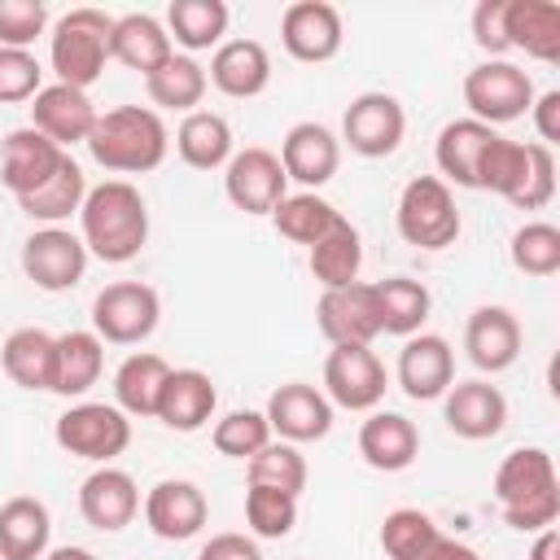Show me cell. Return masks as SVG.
<instances>
[{"label": "cell", "instance_id": "obj_50", "mask_svg": "<svg viewBox=\"0 0 560 560\" xmlns=\"http://www.w3.org/2000/svg\"><path fill=\"white\" fill-rule=\"evenodd\" d=\"M503 18H508V0H481L472 9V44L481 52H490V57H503L508 52V26H503Z\"/></svg>", "mask_w": 560, "mask_h": 560}, {"label": "cell", "instance_id": "obj_22", "mask_svg": "<svg viewBox=\"0 0 560 560\" xmlns=\"http://www.w3.org/2000/svg\"><path fill=\"white\" fill-rule=\"evenodd\" d=\"M464 350L481 372H508L521 354V319L508 306H477L464 324Z\"/></svg>", "mask_w": 560, "mask_h": 560}, {"label": "cell", "instance_id": "obj_13", "mask_svg": "<svg viewBox=\"0 0 560 560\" xmlns=\"http://www.w3.org/2000/svg\"><path fill=\"white\" fill-rule=\"evenodd\" d=\"M341 39H346L341 13L328 0H293L280 18V44L293 61H306V66L332 61L341 52Z\"/></svg>", "mask_w": 560, "mask_h": 560}, {"label": "cell", "instance_id": "obj_10", "mask_svg": "<svg viewBox=\"0 0 560 560\" xmlns=\"http://www.w3.org/2000/svg\"><path fill=\"white\" fill-rule=\"evenodd\" d=\"M223 192L245 214H271L289 197V179H284V166H280V158L271 149L249 144V149H236L228 158V166H223Z\"/></svg>", "mask_w": 560, "mask_h": 560}, {"label": "cell", "instance_id": "obj_38", "mask_svg": "<svg viewBox=\"0 0 560 560\" xmlns=\"http://www.w3.org/2000/svg\"><path fill=\"white\" fill-rule=\"evenodd\" d=\"M359 267H363L359 228H354L350 219H337V223L311 245V276H315L324 289H341V284H354V280H359Z\"/></svg>", "mask_w": 560, "mask_h": 560}, {"label": "cell", "instance_id": "obj_46", "mask_svg": "<svg viewBox=\"0 0 560 560\" xmlns=\"http://www.w3.org/2000/svg\"><path fill=\"white\" fill-rule=\"evenodd\" d=\"M442 529L433 525V516L429 512H420V508H394L385 521H381V551L389 556V560H411L424 542H433Z\"/></svg>", "mask_w": 560, "mask_h": 560}, {"label": "cell", "instance_id": "obj_5", "mask_svg": "<svg viewBox=\"0 0 560 560\" xmlns=\"http://www.w3.org/2000/svg\"><path fill=\"white\" fill-rule=\"evenodd\" d=\"M398 236L416 249H446L459 241V210L451 197V184H442L438 175H416L407 179V188L398 192V210H394Z\"/></svg>", "mask_w": 560, "mask_h": 560}, {"label": "cell", "instance_id": "obj_28", "mask_svg": "<svg viewBox=\"0 0 560 560\" xmlns=\"http://www.w3.org/2000/svg\"><path fill=\"white\" fill-rule=\"evenodd\" d=\"M175 52L166 26L153 18V13H122L114 18V31H109V57L122 61L127 70H140L144 79Z\"/></svg>", "mask_w": 560, "mask_h": 560}, {"label": "cell", "instance_id": "obj_52", "mask_svg": "<svg viewBox=\"0 0 560 560\" xmlns=\"http://www.w3.org/2000/svg\"><path fill=\"white\" fill-rule=\"evenodd\" d=\"M534 131H538V144H556L560 140V92L551 88V92H542V96H534Z\"/></svg>", "mask_w": 560, "mask_h": 560}, {"label": "cell", "instance_id": "obj_49", "mask_svg": "<svg viewBox=\"0 0 560 560\" xmlns=\"http://www.w3.org/2000/svg\"><path fill=\"white\" fill-rule=\"evenodd\" d=\"M556 197V153L547 144H529V175L516 192V210H542Z\"/></svg>", "mask_w": 560, "mask_h": 560}, {"label": "cell", "instance_id": "obj_32", "mask_svg": "<svg viewBox=\"0 0 560 560\" xmlns=\"http://www.w3.org/2000/svg\"><path fill=\"white\" fill-rule=\"evenodd\" d=\"M105 372V341L88 328H70L57 337V368H52V394L83 398Z\"/></svg>", "mask_w": 560, "mask_h": 560}, {"label": "cell", "instance_id": "obj_20", "mask_svg": "<svg viewBox=\"0 0 560 560\" xmlns=\"http://www.w3.org/2000/svg\"><path fill=\"white\" fill-rule=\"evenodd\" d=\"M267 424L280 442H319L332 429V402L306 381H289L267 398Z\"/></svg>", "mask_w": 560, "mask_h": 560}, {"label": "cell", "instance_id": "obj_34", "mask_svg": "<svg viewBox=\"0 0 560 560\" xmlns=\"http://www.w3.org/2000/svg\"><path fill=\"white\" fill-rule=\"evenodd\" d=\"M175 153L192 166V171H219L228 166V158L236 153L232 149V127L223 114L214 109H192L184 114L179 131H175Z\"/></svg>", "mask_w": 560, "mask_h": 560}, {"label": "cell", "instance_id": "obj_30", "mask_svg": "<svg viewBox=\"0 0 560 560\" xmlns=\"http://www.w3.org/2000/svg\"><path fill=\"white\" fill-rule=\"evenodd\" d=\"M52 516L35 494H13L0 503V560H44Z\"/></svg>", "mask_w": 560, "mask_h": 560}, {"label": "cell", "instance_id": "obj_26", "mask_svg": "<svg viewBox=\"0 0 560 560\" xmlns=\"http://www.w3.org/2000/svg\"><path fill=\"white\" fill-rule=\"evenodd\" d=\"M223 96L232 101H249L258 92H267L271 83V57L258 39H223L210 57V74H206Z\"/></svg>", "mask_w": 560, "mask_h": 560}, {"label": "cell", "instance_id": "obj_39", "mask_svg": "<svg viewBox=\"0 0 560 560\" xmlns=\"http://www.w3.org/2000/svg\"><path fill=\"white\" fill-rule=\"evenodd\" d=\"M206 88H210L206 66H197L188 52H171V57L144 79V92H149V101H153L158 109H184V114H192V109L201 105Z\"/></svg>", "mask_w": 560, "mask_h": 560}, {"label": "cell", "instance_id": "obj_14", "mask_svg": "<svg viewBox=\"0 0 560 560\" xmlns=\"http://www.w3.org/2000/svg\"><path fill=\"white\" fill-rule=\"evenodd\" d=\"M315 324L328 337V346H372V337H381L372 284L354 280L341 289H324L315 302Z\"/></svg>", "mask_w": 560, "mask_h": 560}, {"label": "cell", "instance_id": "obj_42", "mask_svg": "<svg viewBox=\"0 0 560 560\" xmlns=\"http://www.w3.org/2000/svg\"><path fill=\"white\" fill-rule=\"evenodd\" d=\"M245 477L249 486H271V490H284V494H302L306 490V459L293 442H267L254 459H245Z\"/></svg>", "mask_w": 560, "mask_h": 560}, {"label": "cell", "instance_id": "obj_6", "mask_svg": "<svg viewBox=\"0 0 560 560\" xmlns=\"http://www.w3.org/2000/svg\"><path fill=\"white\" fill-rule=\"evenodd\" d=\"M52 438L66 455L74 459H92V464H109L127 451L131 442V420L114 407V402H74L57 416Z\"/></svg>", "mask_w": 560, "mask_h": 560}, {"label": "cell", "instance_id": "obj_19", "mask_svg": "<svg viewBox=\"0 0 560 560\" xmlns=\"http://www.w3.org/2000/svg\"><path fill=\"white\" fill-rule=\"evenodd\" d=\"M31 127L39 136H48L57 149L70 144H88L92 127H96V105L88 92L66 88V83H44L31 101Z\"/></svg>", "mask_w": 560, "mask_h": 560}, {"label": "cell", "instance_id": "obj_18", "mask_svg": "<svg viewBox=\"0 0 560 560\" xmlns=\"http://www.w3.org/2000/svg\"><path fill=\"white\" fill-rule=\"evenodd\" d=\"M398 385L411 402H433L455 385V350L438 332H416L398 350Z\"/></svg>", "mask_w": 560, "mask_h": 560}, {"label": "cell", "instance_id": "obj_51", "mask_svg": "<svg viewBox=\"0 0 560 560\" xmlns=\"http://www.w3.org/2000/svg\"><path fill=\"white\" fill-rule=\"evenodd\" d=\"M197 560H262V551H258V542L245 538V534H214V538L197 551Z\"/></svg>", "mask_w": 560, "mask_h": 560}, {"label": "cell", "instance_id": "obj_53", "mask_svg": "<svg viewBox=\"0 0 560 560\" xmlns=\"http://www.w3.org/2000/svg\"><path fill=\"white\" fill-rule=\"evenodd\" d=\"M411 560H481L468 542H459V538H446V534H438L433 542H424Z\"/></svg>", "mask_w": 560, "mask_h": 560}, {"label": "cell", "instance_id": "obj_40", "mask_svg": "<svg viewBox=\"0 0 560 560\" xmlns=\"http://www.w3.org/2000/svg\"><path fill=\"white\" fill-rule=\"evenodd\" d=\"M337 219H341V210H337L332 201H324L319 192H289V197L271 210L276 232H280L284 241H293V245H306V249H311Z\"/></svg>", "mask_w": 560, "mask_h": 560}, {"label": "cell", "instance_id": "obj_31", "mask_svg": "<svg viewBox=\"0 0 560 560\" xmlns=\"http://www.w3.org/2000/svg\"><path fill=\"white\" fill-rule=\"evenodd\" d=\"M0 368L22 389H48L52 394V368H57V337L44 328H13L0 346Z\"/></svg>", "mask_w": 560, "mask_h": 560}, {"label": "cell", "instance_id": "obj_11", "mask_svg": "<svg viewBox=\"0 0 560 560\" xmlns=\"http://www.w3.org/2000/svg\"><path fill=\"white\" fill-rule=\"evenodd\" d=\"M407 136V114L402 101L389 92H359L346 105L341 118V140L350 144V153L359 158H389Z\"/></svg>", "mask_w": 560, "mask_h": 560}, {"label": "cell", "instance_id": "obj_12", "mask_svg": "<svg viewBox=\"0 0 560 560\" xmlns=\"http://www.w3.org/2000/svg\"><path fill=\"white\" fill-rule=\"evenodd\" d=\"M22 271H26V280H31L35 289H44V293H66V289H74V284L83 280V271H88V249H83V241H79L74 232H66V228H39V232H31L26 245H22Z\"/></svg>", "mask_w": 560, "mask_h": 560}, {"label": "cell", "instance_id": "obj_1", "mask_svg": "<svg viewBox=\"0 0 560 560\" xmlns=\"http://www.w3.org/2000/svg\"><path fill=\"white\" fill-rule=\"evenodd\" d=\"M79 241L101 262H131L149 241V206L136 184L105 179L79 206Z\"/></svg>", "mask_w": 560, "mask_h": 560}, {"label": "cell", "instance_id": "obj_36", "mask_svg": "<svg viewBox=\"0 0 560 560\" xmlns=\"http://www.w3.org/2000/svg\"><path fill=\"white\" fill-rule=\"evenodd\" d=\"M83 197H88L83 166H79V162L66 153V158H61V166H57V175H52L48 184H39L35 192L18 197V210H22L26 219H39L44 228H61V219L79 214Z\"/></svg>", "mask_w": 560, "mask_h": 560}, {"label": "cell", "instance_id": "obj_45", "mask_svg": "<svg viewBox=\"0 0 560 560\" xmlns=\"http://www.w3.org/2000/svg\"><path fill=\"white\" fill-rule=\"evenodd\" d=\"M245 525L254 538H284L298 525V499L271 486H249L245 490Z\"/></svg>", "mask_w": 560, "mask_h": 560}, {"label": "cell", "instance_id": "obj_25", "mask_svg": "<svg viewBox=\"0 0 560 560\" xmlns=\"http://www.w3.org/2000/svg\"><path fill=\"white\" fill-rule=\"evenodd\" d=\"M359 455L376 472H402L420 455V429L398 411H372L359 424Z\"/></svg>", "mask_w": 560, "mask_h": 560}, {"label": "cell", "instance_id": "obj_24", "mask_svg": "<svg viewBox=\"0 0 560 560\" xmlns=\"http://www.w3.org/2000/svg\"><path fill=\"white\" fill-rule=\"evenodd\" d=\"M66 149H57L48 136H39L35 127H18L4 136V158H0V184L13 197L35 192L39 184H48L61 166Z\"/></svg>", "mask_w": 560, "mask_h": 560}, {"label": "cell", "instance_id": "obj_7", "mask_svg": "<svg viewBox=\"0 0 560 560\" xmlns=\"http://www.w3.org/2000/svg\"><path fill=\"white\" fill-rule=\"evenodd\" d=\"M162 319L158 289L140 280H114L92 298V332L109 346H140Z\"/></svg>", "mask_w": 560, "mask_h": 560}, {"label": "cell", "instance_id": "obj_17", "mask_svg": "<svg viewBox=\"0 0 560 560\" xmlns=\"http://www.w3.org/2000/svg\"><path fill=\"white\" fill-rule=\"evenodd\" d=\"M206 516H210V503H206V494H201L197 481L166 477V481H158L144 494V521H149V529L162 542H188V538H197L206 529Z\"/></svg>", "mask_w": 560, "mask_h": 560}, {"label": "cell", "instance_id": "obj_3", "mask_svg": "<svg viewBox=\"0 0 560 560\" xmlns=\"http://www.w3.org/2000/svg\"><path fill=\"white\" fill-rule=\"evenodd\" d=\"M171 131L158 109L149 105H118L96 114V127L88 136V153L96 166L114 175H144L166 162Z\"/></svg>", "mask_w": 560, "mask_h": 560}, {"label": "cell", "instance_id": "obj_21", "mask_svg": "<svg viewBox=\"0 0 560 560\" xmlns=\"http://www.w3.org/2000/svg\"><path fill=\"white\" fill-rule=\"evenodd\" d=\"M79 512H83V521H88L92 529H101V534L127 529V525L136 521V512H140L136 477L122 472V468L101 464V468L88 472L83 486H79Z\"/></svg>", "mask_w": 560, "mask_h": 560}, {"label": "cell", "instance_id": "obj_54", "mask_svg": "<svg viewBox=\"0 0 560 560\" xmlns=\"http://www.w3.org/2000/svg\"><path fill=\"white\" fill-rule=\"evenodd\" d=\"M529 560H560V529H556V525L538 529V538H534V547H529Z\"/></svg>", "mask_w": 560, "mask_h": 560}, {"label": "cell", "instance_id": "obj_43", "mask_svg": "<svg viewBox=\"0 0 560 560\" xmlns=\"http://www.w3.org/2000/svg\"><path fill=\"white\" fill-rule=\"evenodd\" d=\"M512 267L525 276H556L560 271V228L556 223H525L512 232Z\"/></svg>", "mask_w": 560, "mask_h": 560}, {"label": "cell", "instance_id": "obj_9", "mask_svg": "<svg viewBox=\"0 0 560 560\" xmlns=\"http://www.w3.org/2000/svg\"><path fill=\"white\" fill-rule=\"evenodd\" d=\"M385 363L372 346H332L324 359V398L346 411H376L385 398Z\"/></svg>", "mask_w": 560, "mask_h": 560}, {"label": "cell", "instance_id": "obj_48", "mask_svg": "<svg viewBox=\"0 0 560 560\" xmlns=\"http://www.w3.org/2000/svg\"><path fill=\"white\" fill-rule=\"evenodd\" d=\"M48 31V9L39 0H0V48H31Z\"/></svg>", "mask_w": 560, "mask_h": 560}, {"label": "cell", "instance_id": "obj_4", "mask_svg": "<svg viewBox=\"0 0 560 560\" xmlns=\"http://www.w3.org/2000/svg\"><path fill=\"white\" fill-rule=\"evenodd\" d=\"M109 31H114V18L105 9L79 4L61 13L48 35V61H52L57 83L88 92L109 61Z\"/></svg>", "mask_w": 560, "mask_h": 560}, {"label": "cell", "instance_id": "obj_55", "mask_svg": "<svg viewBox=\"0 0 560 560\" xmlns=\"http://www.w3.org/2000/svg\"><path fill=\"white\" fill-rule=\"evenodd\" d=\"M44 560H96L88 547H52V551H44Z\"/></svg>", "mask_w": 560, "mask_h": 560}, {"label": "cell", "instance_id": "obj_37", "mask_svg": "<svg viewBox=\"0 0 560 560\" xmlns=\"http://www.w3.org/2000/svg\"><path fill=\"white\" fill-rule=\"evenodd\" d=\"M228 4L223 0H171L166 9V35L184 52H206L223 44L228 31Z\"/></svg>", "mask_w": 560, "mask_h": 560}, {"label": "cell", "instance_id": "obj_23", "mask_svg": "<svg viewBox=\"0 0 560 560\" xmlns=\"http://www.w3.org/2000/svg\"><path fill=\"white\" fill-rule=\"evenodd\" d=\"M219 407V389L206 372L197 368H171V376L162 381V394H158V420L175 433H197L210 424Z\"/></svg>", "mask_w": 560, "mask_h": 560}, {"label": "cell", "instance_id": "obj_47", "mask_svg": "<svg viewBox=\"0 0 560 560\" xmlns=\"http://www.w3.org/2000/svg\"><path fill=\"white\" fill-rule=\"evenodd\" d=\"M44 88V66L35 61L31 48H0V105H22L35 101Z\"/></svg>", "mask_w": 560, "mask_h": 560}, {"label": "cell", "instance_id": "obj_41", "mask_svg": "<svg viewBox=\"0 0 560 560\" xmlns=\"http://www.w3.org/2000/svg\"><path fill=\"white\" fill-rule=\"evenodd\" d=\"M525 175H529V144L508 140V136H494L486 144L481 162H477V188L499 192L503 201H516Z\"/></svg>", "mask_w": 560, "mask_h": 560}, {"label": "cell", "instance_id": "obj_16", "mask_svg": "<svg viewBox=\"0 0 560 560\" xmlns=\"http://www.w3.org/2000/svg\"><path fill=\"white\" fill-rule=\"evenodd\" d=\"M442 420L455 438L464 442H486L499 438L508 424V398L490 381H455L442 394Z\"/></svg>", "mask_w": 560, "mask_h": 560}, {"label": "cell", "instance_id": "obj_33", "mask_svg": "<svg viewBox=\"0 0 560 560\" xmlns=\"http://www.w3.org/2000/svg\"><path fill=\"white\" fill-rule=\"evenodd\" d=\"M372 293H376L381 332L402 337V341H407V337H416V332L424 328L429 311H433L429 289H424L420 280H411V276H385V280H376V284H372Z\"/></svg>", "mask_w": 560, "mask_h": 560}, {"label": "cell", "instance_id": "obj_29", "mask_svg": "<svg viewBox=\"0 0 560 560\" xmlns=\"http://www.w3.org/2000/svg\"><path fill=\"white\" fill-rule=\"evenodd\" d=\"M499 131L477 122V118H455L438 131V144H433V158H438V179L442 184H459V188H477V162L486 153V144L494 140Z\"/></svg>", "mask_w": 560, "mask_h": 560}, {"label": "cell", "instance_id": "obj_35", "mask_svg": "<svg viewBox=\"0 0 560 560\" xmlns=\"http://www.w3.org/2000/svg\"><path fill=\"white\" fill-rule=\"evenodd\" d=\"M171 376V363L162 359V354H153V350H136V354H127L122 363H118V372H114V407L122 411V416H153L158 411V394H162V381Z\"/></svg>", "mask_w": 560, "mask_h": 560}, {"label": "cell", "instance_id": "obj_27", "mask_svg": "<svg viewBox=\"0 0 560 560\" xmlns=\"http://www.w3.org/2000/svg\"><path fill=\"white\" fill-rule=\"evenodd\" d=\"M508 48H521L534 61H560V4L556 0H508Z\"/></svg>", "mask_w": 560, "mask_h": 560}, {"label": "cell", "instance_id": "obj_15", "mask_svg": "<svg viewBox=\"0 0 560 560\" xmlns=\"http://www.w3.org/2000/svg\"><path fill=\"white\" fill-rule=\"evenodd\" d=\"M280 166H284V179L302 184V192H315L324 188L337 166H341V140L324 127V122H293L280 140Z\"/></svg>", "mask_w": 560, "mask_h": 560}, {"label": "cell", "instance_id": "obj_44", "mask_svg": "<svg viewBox=\"0 0 560 560\" xmlns=\"http://www.w3.org/2000/svg\"><path fill=\"white\" fill-rule=\"evenodd\" d=\"M210 442L228 459H254L271 442V424L262 411H228L223 420H214Z\"/></svg>", "mask_w": 560, "mask_h": 560}, {"label": "cell", "instance_id": "obj_2", "mask_svg": "<svg viewBox=\"0 0 560 560\" xmlns=\"http://www.w3.org/2000/svg\"><path fill=\"white\" fill-rule=\"evenodd\" d=\"M494 503L521 534H538L560 516V477L542 446H516L494 468Z\"/></svg>", "mask_w": 560, "mask_h": 560}, {"label": "cell", "instance_id": "obj_8", "mask_svg": "<svg viewBox=\"0 0 560 560\" xmlns=\"http://www.w3.org/2000/svg\"><path fill=\"white\" fill-rule=\"evenodd\" d=\"M534 96H538L534 79L521 66L503 61V57H490V61H481V66H472L464 74V105L472 109L468 118H477L486 127L521 118L534 105Z\"/></svg>", "mask_w": 560, "mask_h": 560}]
</instances>
